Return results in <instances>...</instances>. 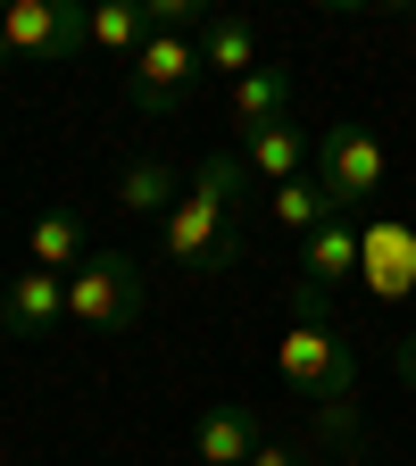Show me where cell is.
Segmentation results:
<instances>
[{"label":"cell","mask_w":416,"mask_h":466,"mask_svg":"<svg viewBox=\"0 0 416 466\" xmlns=\"http://www.w3.org/2000/svg\"><path fill=\"white\" fill-rule=\"evenodd\" d=\"M117 208L167 225V208H175V167L167 158H126V175H117Z\"/></svg>","instance_id":"15"},{"label":"cell","mask_w":416,"mask_h":466,"mask_svg":"<svg viewBox=\"0 0 416 466\" xmlns=\"http://www.w3.org/2000/svg\"><path fill=\"white\" fill-rule=\"evenodd\" d=\"M391 367H400V383H416V325H408V333L391 341Z\"/></svg>","instance_id":"18"},{"label":"cell","mask_w":416,"mask_h":466,"mask_svg":"<svg viewBox=\"0 0 416 466\" xmlns=\"http://www.w3.org/2000/svg\"><path fill=\"white\" fill-rule=\"evenodd\" d=\"M84 50V9L67 0H9L0 9V58H76Z\"/></svg>","instance_id":"6"},{"label":"cell","mask_w":416,"mask_h":466,"mask_svg":"<svg viewBox=\"0 0 416 466\" xmlns=\"http://www.w3.org/2000/svg\"><path fill=\"white\" fill-rule=\"evenodd\" d=\"M267 217L291 233V242H309V233H317V225H333L341 208L325 200V184H317V175H291V184H275V192H267Z\"/></svg>","instance_id":"13"},{"label":"cell","mask_w":416,"mask_h":466,"mask_svg":"<svg viewBox=\"0 0 416 466\" xmlns=\"http://www.w3.org/2000/svg\"><path fill=\"white\" fill-rule=\"evenodd\" d=\"M259 441H267V433H259V417H250V400H208V408H200V425H192L200 466H250Z\"/></svg>","instance_id":"9"},{"label":"cell","mask_w":416,"mask_h":466,"mask_svg":"<svg viewBox=\"0 0 416 466\" xmlns=\"http://www.w3.org/2000/svg\"><path fill=\"white\" fill-rule=\"evenodd\" d=\"M0 158H9V150H0Z\"/></svg>","instance_id":"20"},{"label":"cell","mask_w":416,"mask_h":466,"mask_svg":"<svg viewBox=\"0 0 416 466\" xmlns=\"http://www.w3.org/2000/svg\"><path fill=\"white\" fill-rule=\"evenodd\" d=\"M275 367H283L291 391L317 400V433H325V450H350V441H359V359L341 350L325 291L300 283V275L283 283V341H275Z\"/></svg>","instance_id":"1"},{"label":"cell","mask_w":416,"mask_h":466,"mask_svg":"<svg viewBox=\"0 0 416 466\" xmlns=\"http://www.w3.org/2000/svg\"><path fill=\"white\" fill-rule=\"evenodd\" d=\"M92 250H84V217L76 208H42L34 217V233H25V267H42V275H76Z\"/></svg>","instance_id":"11"},{"label":"cell","mask_w":416,"mask_h":466,"mask_svg":"<svg viewBox=\"0 0 416 466\" xmlns=\"http://www.w3.org/2000/svg\"><path fill=\"white\" fill-rule=\"evenodd\" d=\"M192 84H200L192 34H150V42L126 58V108H134V116H175V108L192 100Z\"/></svg>","instance_id":"4"},{"label":"cell","mask_w":416,"mask_h":466,"mask_svg":"<svg viewBox=\"0 0 416 466\" xmlns=\"http://www.w3.org/2000/svg\"><path fill=\"white\" fill-rule=\"evenodd\" d=\"M350 267H359V233H350V217H333V225H317L309 242H300V283H317V291H333Z\"/></svg>","instance_id":"14"},{"label":"cell","mask_w":416,"mask_h":466,"mask_svg":"<svg viewBox=\"0 0 416 466\" xmlns=\"http://www.w3.org/2000/svg\"><path fill=\"white\" fill-rule=\"evenodd\" d=\"M359 466H375V458H359Z\"/></svg>","instance_id":"19"},{"label":"cell","mask_w":416,"mask_h":466,"mask_svg":"<svg viewBox=\"0 0 416 466\" xmlns=\"http://www.w3.org/2000/svg\"><path fill=\"white\" fill-rule=\"evenodd\" d=\"M233 150L250 158V184H267V192H275V184H291V175H309V167H317V134H300V116H275V126L242 134Z\"/></svg>","instance_id":"8"},{"label":"cell","mask_w":416,"mask_h":466,"mask_svg":"<svg viewBox=\"0 0 416 466\" xmlns=\"http://www.w3.org/2000/svg\"><path fill=\"white\" fill-rule=\"evenodd\" d=\"M309 175L325 184V200H333L341 217H350V208H367V200L383 192V175H391V167H383V134H375V126H325Z\"/></svg>","instance_id":"5"},{"label":"cell","mask_w":416,"mask_h":466,"mask_svg":"<svg viewBox=\"0 0 416 466\" xmlns=\"http://www.w3.org/2000/svg\"><path fill=\"white\" fill-rule=\"evenodd\" d=\"M84 42L108 50V58H134L150 42V17H142V0H100V9L84 17Z\"/></svg>","instance_id":"16"},{"label":"cell","mask_w":416,"mask_h":466,"mask_svg":"<svg viewBox=\"0 0 416 466\" xmlns=\"http://www.w3.org/2000/svg\"><path fill=\"white\" fill-rule=\"evenodd\" d=\"M250 466H309V458L291 450V441H259V450H250Z\"/></svg>","instance_id":"17"},{"label":"cell","mask_w":416,"mask_h":466,"mask_svg":"<svg viewBox=\"0 0 416 466\" xmlns=\"http://www.w3.org/2000/svg\"><path fill=\"white\" fill-rule=\"evenodd\" d=\"M250 158L233 150V142H217L208 158H200V175H192V192L167 208V225H158V242H167V258L184 267V275H233L242 267V208H250Z\"/></svg>","instance_id":"2"},{"label":"cell","mask_w":416,"mask_h":466,"mask_svg":"<svg viewBox=\"0 0 416 466\" xmlns=\"http://www.w3.org/2000/svg\"><path fill=\"white\" fill-rule=\"evenodd\" d=\"M192 50H200V76H225V84H242V76L267 67V58H259V25H250V17H208V25L192 34Z\"/></svg>","instance_id":"10"},{"label":"cell","mask_w":416,"mask_h":466,"mask_svg":"<svg viewBox=\"0 0 416 466\" xmlns=\"http://www.w3.org/2000/svg\"><path fill=\"white\" fill-rule=\"evenodd\" d=\"M67 317L92 325V333H117L142 317V258L134 250H92L76 275H67Z\"/></svg>","instance_id":"3"},{"label":"cell","mask_w":416,"mask_h":466,"mask_svg":"<svg viewBox=\"0 0 416 466\" xmlns=\"http://www.w3.org/2000/svg\"><path fill=\"white\" fill-rule=\"evenodd\" d=\"M225 116H233V142L259 134V126H275V116H291V67L242 76V84H233V100H225Z\"/></svg>","instance_id":"12"},{"label":"cell","mask_w":416,"mask_h":466,"mask_svg":"<svg viewBox=\"0 0 416 466\" xmlns=\"http://www.w3.org/2000/svg\"><path fill=\"white\" fill-rule=\"evenodd\" d=\"M58 317H67V275L17 267L9 283H0V333H17V341H42Z\"/></svg>","instance_id":"7"}]
</instances>
